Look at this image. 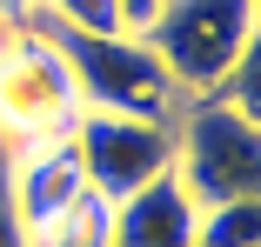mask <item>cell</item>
<instances>
[{
  "label": "cell",
  "mask_w": 261,
  "mask_h": 247,
  "mask_svg": "<svg viewBox=\"0 0 261 247\" xmlns=\"http://www.w3.org/2000/svg\"><path fill=\"white\" fill-rule=\"evenodd\" d=\"M87 194L81 180V161H74V140H34V147H14V214L27 234H40L54 214H67Z\"/></svg>",
  "instance_id": "cell-6"
},
{
  "label": "cell",
  "mask_w": 261,
  "mask_h": 247,
  "mask_svg": "<svg viewBox=\"0 0 261 247\" xmlns=\"http://www.w3.org/2000/svg\"><path fill=\"white\" fill-rule=\"evenodd\" d=\"M254 20H261V0H161V14L141 27V40L154 47V60L168 67L181 101H201L261 40Z\"/></svg>",
  "instance_id": "cell-2"
},
{
  "label": "cell",
  "mask_w": 261,
  "mask_h": 247,
  "mask_svg": "<svg viewBox=\"0 0 261 247\" xmlns=\"http://www.w3.org/2000/svg\"><path fill=\"white\" fill-rule=\"evenodd\" d=\"M174 180L194 207L254 201L261 194V120L234 114L215 94L181 101V114H174Z\"/></svg>",
  "instance_id": "cell-3"
},
{
  "label": "cell",
  "mask_w": 261,
  "mask_h": 247,
  "mask_svg": "<svg viewBox=\"0 0 261 247\" xmlns=\"http://www.w3.org/2000/svg\"><path fill=\"white\" fill-rule=\"evenodd\" d=\"M0 247H27V227L14 214V147L0 140Z\"/></svg>",
  "instance_id": "cell-10"
},
{
  "label": "cell",
  "mask_w": 261,
  "mask_h": 247,
  "mask_svg": "<svg viewBox=\"0 0 261 247\" xmlns=\"http://www.w3.org/2000/svg\"><path fill=\"white\" fill-rule=\"evenodd\" d=\"M154 14H161V0H121V20H127V34H141Z\"/></svg>",
  "instance_id": "cell-11"
},
{
  "label": "cell",
  "mask_w": 261,
  "mask_h": 247,
  "mask_svg": "<svg viewBox=\"0 0 261 247\" xmlns=\"http://www.w3.org/2000/svg\"><path fill=\"white\" fill-rule=\"evenodd\" d=\"M74 120H81V94L61 54L27 20H0V140L7 147L67 140Z\"/></svg>",
  "instance_id": "cell-4"
},
{
  "label": "cell",
  "mask_w": 261,
  "mask_h": 247,
  "mask_svg": "<svg viewBox=\"0 0 261 247\" xmlns=\"http://www.w3.org/2000/svg\"><path fill=\"white\" fill-rule=\"evenodd\" d=\"M215 101H228L234 114H248V120H261V40L248 47V54L221 74V87H215Z\"/></svg>",
  "instance_id": "cell-9"
},
{
  "label": "cell",
  "mask_w": 261,
  "mask_h": 247,
  "mask_svg": "<svg viewBox=\"0 0 261 247\" xmlns=\"http://www.w3.org/2000/svg\"><path fill=\"white\" fill-rule=\"evenodd\" d=\"M194 247H261V194L194 214Z\"/></svg>",
  "instance_id": "cell-8"
},
{
  "label": "cell",
  "mask_w": 261,
  "mask_h": 247,
  "mask_svg": "<svg viewBox=\"0 0 261 247\" xmlns=\"http://www.w3.org/2000/svg\"><path fill=\"white\" fill-rule=\"evenodd\" d=\"M74 161L81 180L100 201H127L134 187L174 167V120H141V114H108V107H81L74 120Z\"/></svg>",
  "instance_id": "cell-5"
},
{
  "label": "cell",
  "mask_w": 261,
  "mask_h": 247,
  "mask_svg": "<svg viewBox=\"0 0 261 247\" xmlns=\"http://www.w3.org/2000/svg\"><path fill=\"white\" fill-rule=\"evenodd\" d=\"M194 201L181 194L174 167L154 174L147 187H134L127 201H114L108 221V247H194Z\"/></svg>",
  "instance_id": "cell-7"
},
{
  "label": "cell",
  "mask_w": 261,
  "mask_h": 247,
  "mask_svg": "<svg viewBox=\"0 0 261 247\" xmlns=\"http://www.w3.org/2000/svg\"><path fill=\"white\" fill-rule=\"evenodd\" d=\"M47 47L61 54V67L74 74L81 107H108V114H141V120H174L181 94L168 80V67L154 60V47L141 34H74V27H47L27 20Z\"/></svg>",
  "instance_id": "cell-1"
}]
</instances>
